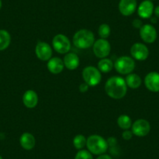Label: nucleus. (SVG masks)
Masks as SVG:
<instances>
[{
  "label": "nucleus",
  "instance_id": "obj_24",
  "mask_svg": "<svg viewBox=\"0 0 159 159\" xmlns=\"http://www.w3.org/2000/svg\"><path fill=\"white\" fill-rule=\"evenodd\" d=\"M110 33H111V28L109 25L107 24H102L99 26L98 27V34L101 38L106 39L109 37Z\"/></svg>",
  "mask_w": 159,
  "mask_h": 159
},
{
  "label": "nucleus",
  "instance_id": "obj_6",
  "mask_svg": "<svg viewBox=\"0 0 159 159\" xmlns=\"http://www.w3.org/2000/svg\"><path fill=\"white\" fill-rule=\"evenodd\" d=\"M52 46L59 54H66L71 48V42L66 35L59 34L53 38Z\"/></svg>",
  "mask_w": 159,
  "mask_h": 159
},
{
  "label": "nucleus",
  "instance_id": "obj_4",
  "mask_svg": "<svg viewBox=\"0 0 159 159\" xmlns=\"http://www.w3.org/2000/svg\"><path fill=\"white\" fill-rule=\"evenodd\" d=\"M82 76L84 80V83H86L88 86L95 87L99 84L102 80V74L101 72L98 68L94 66L85 67L82 72Z\"/></svg>",
  "mask_w": 159,
  "mask_h": 159
},
{
  "label": "nucleus",
  "instance_id": "obj_30",
  "mask_svg": "<svg viewBox=\"0 0 159 159\" xmlns=\"http://www.w3.org/2000/svg\"><path fill=\"white\" fill-rule=\"evenodd\" d=\"M154 15L157 18H159V6H157V7H155V9L154 10Z\"/></svg>",
  "mask_w": 159,
  "mask_h": 159
},
{
  "label": "nucleus",
  "instance_id": "obj_15",
  "mask_svg": "<svg viewBox=\"0 0 159 159\" xmlns=\"http://www.w3.org/2000/svg\"><path fill=\"white\" fill-rule=\"evenodd\" d=\"M24 105L28 108H33L37 106L38 102V96L33 90H28L23 95Z\"/></svg>",
  "mask_w": 159,
  "mask_h": 159
},
{
  "label": "nucleus",
  "instance_id": "obj_31",
  "mask_svg": "<svg viewBox=\"0 0 159 159\" xmlns=\"http://www.w3.org/2000/svg\"><path fill=\"white\" fill-rule=\"evenodd\" d=\"M151 21L152 23H156L157 22V17H151Z\"/></svg>",
  "mask_w": 159,
  "mask_h": 159
},
{
  "label": "nucleus",
  "instance_id": "obj_20",
  "mask_svg": "<svg viewBox=\"0 0 159 159\" xmlns=\"http://www.w3.org/2000/svg\"><path fill=\"white\" fill-rule=\"evenodd\" d=\"M11 42L10 33L6 30H0V51L7 49Z\"/></svg>",
  "mask_w": 159,
  "mask_h": 159
},
{
  "label": "nucleus",
  "instance_id": "obj_23",
  "mask_svg": "<svg viewBox=\"0 0 159 159\" xmlns=\"http://www.w3.org/2000/svg\"><path fill=\"white\" fill-rule=\"evenodd\" d=\"M73 143L76 149L82 150L87 145V139L82 134H78L73 138Z\"/></svg>",
  "mask_w": 159,
  "mask_h": 159
},
{
  "label": "nucleus",
  "instance_id": "obj_29",
  "mask_svg": "<svg viewBox=\"0 0 159 159\" xmlns=\"http://www.w3.org/2000/svg\"><path fill=\"white\" fill-rule=\"evenodd\" d=\"M97 159H112L111 157V156L108 155V154H101V155H99L98 157H97Z\"/></svg>",
  "mask_w": 159,
  "mask_h": 159
},
{
  "label": "nucleus",
  "instance_id": "obj_16",
  "mask_svg": "<svg viewBox=\"0 0 159 159\" xmlns=\"http://www.w3.org/2000/svg\"><path fill=\"white\" fill-rule=\"evenodd\" d=\"M47 67L50 73H52V74H59L63 70L65 66H64L63 61L60 58L54 57L51 58L48 60Z\"/></svg>",
  "mask_w": 159,
  "mask_h": 159
},
{
  "label": "nucleus",
  "instance_id": "obj_2",
  "mask_svg": "<svg viewBox=\"0 0 159 159\" xmlns=\"http://www.w3.org/2000/svg\"><path fill=\"white\" fill-rule=\"evenodd\" d=\"M94 35L92 31L88 29H81L76 32L73 38L75 47L80 49H86L93 46L94 43Z\"/></svg>",
  "mask_w": 159,
  "mask_h": 159
},
{
  "label": "nucleus",
  "instance_id": "obj_27",
  "mask_svg": "<svg viewBox=\"0 0 159 159\" xmlns=\"http://www.w3.org/2000/svg\"><path fill=\"white\" fill-rule=\"evenodd\" d=\"M88 88H89V86H88L86 83L81 84L80 85V87H79L80 91L82 93L87 92V91H88Z\"/></svg>",
  "mask_w": 159,
  "mask_h": 159
},
{
  "label": "nucleus",
  "instance_id": "obj_28",
  "mask_svg": "<svg viewBox=\"0 0 159 159\" xmlns=\"http://www.w3.org/2000/svg\"><path fill=\"white\" fill-rule=\"evenodd\" d=\"M133 26H134L135 28L140 29V28H141L142 26H143V24H142V22H141V20H140L136 19V20H134V22H133Z\"/></svg>",
  "mask_w": 159,
  "mask_h": 159
},
{
  "label": "nucleus",
  "instance_id": "obj_1",
  "mask_svg": "<svg viewBox=\"0 0 159 159\" xmlns=\"http://www.w3.org/2000/svg\"><path fill=\"white\" fill-rule=\"evenodd\" d=\"M105 91L111 98H123L127 92L126 80L120 76H111L105 83Z\"/></svg>",
  "mask_w": 159,
  "mask_h": 159
},
{
  "label": "nucleus",
  "instance_id": "obj_19",
  "mask_svg": "<svg viewBox=\"0 0 159 159\" xmlns=\"http://www.w3.org/2000/svg\"><path fill=\"white\" fill-rule=\"evenodd\" d=\"M125 80H126L127 87L132 88V89H137V88H140L142 83L140 76L139 75L136 74V73H129V74H128Z\"/></svg>",
  "mask_w": 159,
  "mask_h": 159
},
{
  "label": "nucleus",
  "instance_id": "obj_10",
  "mask_svg": "<svg viewBox=\"0 0 159 159\" xmlns=\"http://www.w3.org/2000/svg\"><path fill=\"white\" fill-rule=\"evenodd\" d=\"M35 54L42 61H48L52 56V49L48 43L39 42L35 47Z\"/></svg>",
  "mask_w": 159,
  "mask_h": 159
},
{
  "label": "nucleus",
  "instance_id": "obj_12",
  "mask_svg": "<svg viewBox=\"0 0 159 159\" xmlns=\"http://www.w3.org/2000/svg\"><path fill=\"white\" fill-rule=\"evenodd\" d=\"M145 87L151 92H159V73L151 72L144 78Z\"/></svg>",
  "mask_w": 159,
  "mask_h": 159
},
{
  "label": "nucleus",
  "instance_id": "obj_14",
  "mask_svg": "<svg viewBox=\"0 0 159 159\" xmlns=\"http://www.w3.org/2000/svg\"><path fill=\"white\" fill-rule=\"evenodd\" d=\"M154 10V4L151 0H144L139 6L137 13L143 19H148L151 17Z\"/></svg>",
  "mask_w": 159,
  "mask_h": 159
},
{
  "label": "nucleus",
  "instance_id": "obj_17",
  "mask_svg": "<svg viewBox=\"0 0 159 159\" xmlns=\"http://www.w3.org/2000/svg\"><path fill=\"white\" fill-rule=\"evenodd\" d=\"M20 143L21 147L27 151L32 150L36 144V140L34 137L30 133H24L20 138Z\"/></svg>",
  "mask_w": 159,
  "mask_h": 159
},
{
  "label": "nucleus",
  "instance_id": "obj_13",
  "mask_svg": "<svg viewBox=\"0 0 159 159\" xmlns=\"http://www.w3.org/2000/svg\"><path fill=\"white\" fill-rule=\"evenodd\" d=\"M137 0H120L119 4V12L123 16H130L137 10Z\"/></svg>",
  "mask_w": 159,
  "mask_h": 159
},
{
  "label": "nucleus",
  "instance_id": "obj_33",
  "mask_svg": "<svg viewBox=\"0 0 159 159\" xmlns=\"http://www.w3.org/2000/svg\"><path fill=\"white\" fill-rule=\"evenodd\" d=\"M0 159H2V156H0Z\"/></svg>",
  "mask_w": 159,
  "mask_h": 159
},
{
  "label": "nucleus",
  "instance_id": "obj_7",
  "mask_svg": "<svg viewBox=\"0 0 159 159\" xmlns=\"http://www.w3.org/2000/svg\"><path fill=\"white\" fill-rule=\"evenodd\" d=\"M93 52L96 57L104 59L110 54L111 45L106 39L100 38L94 42L93 45Z\"/></svg>",
  "mask_w": 159,
  "mask_h": 159
},
{
  "label": "nucleus",
  "instance_id": "obj_11",
  "mask_svg": "<svg viewBox=\"0 0 159 159\" xmlns=\"http://www.w3.org/2000/svg\"><path fill=\"white\" fill-rule=\"evenodd\" d=\"M130 54L134 59L138 61H143L149 56V50L144 44L135 43L131 47Z\"/></svg>",
  "mask_w": 159,
  "mask_h": 159
},
{
  "label": "nucleus",
  "instance_id": "obj_8",
  "mask_svg": "<svg viewBox=\"0 0 159 159\" xmlns=\"http://www.w3.org/2000/svg\"><path fill=\"white\" fill-rule=\"evenodd\" d=\"M132 132L134 135L143 137L148 135L151 130V125L146 119H137L132 124Z\"/></svg>",
  "mask_w": 159,
  "mask_h": 159
},
{
  "label": "nucleus",
  "instance_id": "obj_22",
  "mask_svg": "<svg viewBox=\"0 0 159 159\" xmlns=\"http://www.w3.org/2000/svg\"><path fill=\"white\" fill-rule=\"evenodd\" d=\"M117 124L122 129H129L132 126V120L127 115H121L117 119Z\"/></svg>",
  "mask_w": 159,
  "mask_h": 159
},
{
  "label": "nucleus",
  "instance_id": "obj_21",
  "mask_svg": "<svg viewBox=\"0 0 159 159\" xmlns=\"http://www.w3.org/2000/svg\"><path fill=\"white\" fill-rule=\"evenodd\" d=\"M114 67V64L111 59L104 58L102 59L98 63V69L102 73H108L111 71Z\"/></svg>",
  "mask_w": 159,
  "mask_h": 159
},
{
  "label": "nucleus",
  "instance_id": "obj_32",
  "mask_svg": "<svg viewBox=\"0 0 159 159\" xmlns=\"http://www.w3.org/2000/svg\"><path fill=\"white\" fill-rule=\"evenodd\" d=\"M1 7H2V1L0 0V9H1Z\"/></svg>",
  "mask_w": 159,
  "mask_h": 159
},
{
  "label": "nucleus",
  "instance_id": "obj_9",
  "mask_svg": "<svg viewBox=\"0 0 159 159\" xmlns=\"http://www.w3.org/2000/svg\"><path fill=\"white\" fill-rule=\"evenodd\" d=\"M140 36L143 42L148 44L154 43L157 39V30L151 24H144L140 29Z\"/></svg>",
  "mask_w": 159,
  "mask_h": 159
},
{
  "label": "nucleus",
  "instance_id": "obj_3",
  "mask_svg": "<svg viewBox=\"0 0 159 159\" xmlns=\"http://www.w3.org/2000/svg\"><path fill=\"white\" fill-rule=\"evenodd\" d=\"M86 146L91 154L101 155L106 152L108 148V143L102 136L94 134L91 135L87 139Z\"/></svg>",
  "mask_w": 159,
  "mask_h": 159
},
{
  "label": "nucleus",
  "instance_id": "obj_26",
  "mask_svg": "<svg viewBox=\"0 0 159 159\" xmlns=\"http://www.w3.org/2000/svg\"><path fill=\"white\" fill-rule=\"evenodd\" d=\"M133 135H134L133 132L132 131L129 130V129H126V130L123 131V134H122V137H123V138L126 140H130V139H132Z\"/></svg>",
  "mask_w": 159,
  "mask_h": 159
},
{
  "label": "nucleus",
  "instance_id": "obj_18",
  "mask_svg": "<svg viewBox=\"0 0 159 159\" xmlns=\"http://www.w3.org/2000/svg\"><path fill=\"white\" fill-rule=\"evenodd\" d=\"M64 66L70 70H74L77 69L80 65V59L77 55L75 53H66L63 59Z\"/></svg>",
  "mask_w": 159,
  "mask_h": 159
},
{
  "label": "nucleus",
  "instance_id": "obj_25",
  "mask_svg": "<svg viewBox=\"0 0 159 159\" xmlns=\"http://www.w3.org/2000/svg\"><path fill=\"white\" fill-rule=\"evenodd\" d=\"M75 159H93L92 154L89 151L86 150H79L75 156Z\"/></svg>",
  "mask_w": 159,
  "mask_h": 159
},
{
  "label": "nucleus",
  "instance_id": "obj_5",
  "mask_svg": "<svg viewBox=\"0 0 159 159\" xmlns=\"http://www.w3.org/2000/svg\"><path fill=\"white\" fill-rule=\"evenodd\" d=\"M114 67L120 74L128 75L135 69V62L129 56H121L116 60Z\"/></svg>",
  "mask_w": 159,
  "mask_h": 159
}]
</instances>
